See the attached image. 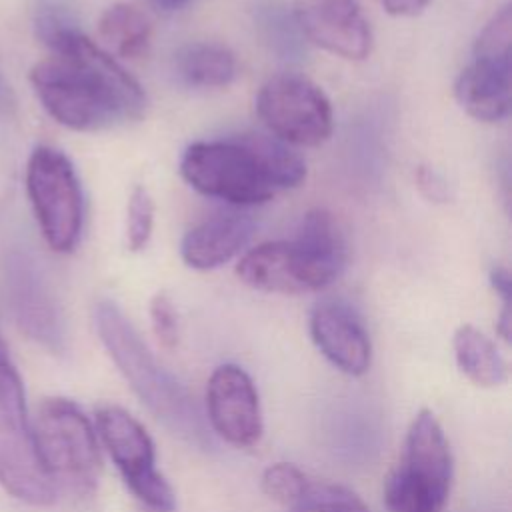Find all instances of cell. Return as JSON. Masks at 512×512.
Here are the masks:
<instances>
[{
	"label": "cell",
	"mask_w": 512,
	"mask_h": 512,
	"mask_svg": "<svg viewBox=\"0 0 512 512\" xmlns=\"http://www.w3.org/2000/svg\"><path fill=\"white\" fill-rule=\"evenodd\" d=\"M286 508L288 512H370L352 490L310 478L300 496Z\"/></svg>",
	"instance_id": "21"
},
{
	"label": "cell",
	"mask_w": 512,
	"mask_h": 512,
	"mask_svg": "<svg viewBox=\"0 0 512 512\" xmlns=\"http://www.w3.org/2000/svg\"><path fill=\"white\" fill-rule=\"evenodd\" d=\"M454 96L460 108L480 122H500L512 104V58H478L458 74Z\"/></svg>",
	"instance_id": "15"
},
{
	"label": "cell",
	"mask_w": 512,
	"mask_h": 512,
	"mask_svg": "<svg viewBox=\"0 0 512 512\" xmlns=\"http://www.w3.org/2000/svg\"><path fill=\"white\" fill-rule=\"evenodd\" d=\"M96 430L132 494L150 510L172 512L174 490L156 468V450L146 428L124 408L104 404L96 410Z\"/></svg>",
	"instance_id": "10"
},
{
	"label": "cell",
	"mask_w": 512,
	"mask_h": 512,
	"mask_svg": "<svg viewBox=\"0 0 512 512\" xmlns=\"http://www.w3.org/2000/svg\"><path fill=\"white\" fill-rule=\"evenodd\" d=\"M0 484L18 500L48 506L56 488L42 464L30 426L24 386L0 338Z\"/></svg>",
	"instance_id": "7"
},
{
	"label": "cell",
	"mask_w": 512,
	"mask_h": 512,
	"mask_svg": "<svg viewBox=\"0 0 512 512\" xmlns=\"http://www.w3.org/2000/svg\"><path fill=\"white\" fill-rule=\"evenodd\" d=\"M98 34L106 44L108 54L120 58H140L148 52L152 28L144 12L132 4H112L98 20Z\"/></svg>",
	"instance_id": "19"
},
{
	"label": "cell",
	"mask_w": 512,
	"mask_h": 512,
	"mask_svg": "<svg viewBox=\"0 0 512 512\" xmlns=\"http://www.w3.org/2000/svg\"><path fill=\"white\" fill-rule=\"evenodd\" d=\"M30 70V84L44 110L76 132H96L142 118L146 94L118 60L86 38L68 32Z\"/></svg>",
	"instance_id": "1"
},
{
	"label": "cell",
	"mask_w": 512,
	"mask_h": 512,
	"mask_svg": "<svg viewBox=\"0 0 512 512\" xmlns=\"http://www.w3.org/2000/svg\"><path fill=\"white\" fill-rule=\"evenodd\" d=\"M310 336L320 354L340 372L362 376L370 368V336L348 302L338 298L320 300L310 312Z\"/></svg>",
	"instance_id": "14"
},
{
	"label": "cell",
	"mask_w": 512,
	"mask_h": 512,
	"mask_svg": "<svg viewBox=\"0 0 512 512\" xmlns=\"http://www.w3.org/2000/svg\"><path fill=\"white\" fill-rule=\"evenodd\" d=\"M256 114L284 144L318 146L330 138L334 114L324 90L296 72L268 78L256 94Z\"/></svg>",
	"instance_id": "9"
},
{
	"label": "cell",
	"mask_w": 512,
	"mask_h": 512,
	"mask_svg": "<svg viewBox=\"0 0 512 512\" xmlns=\"http://www.w3.org/2000/svg\"><path fill=\"white\" fill-rule=\"evenodd\" d=\"M306 482H308V476L300 468L288 462L270 464L262 472V480H260L264 494L284 506L292 504L300 496Z\"/></svg>",
	"instance_id": "24"
},
{
	"label": "cell",
	"mask_w": 512,
	"mask_h": 512,
	"mask_svg": "<svg viewBox=\"0 0 512 512\" xmlns=\"http://www.w3.org/2000/svg\"><path fill=\"white\" fill-rule=\"evenodd\" d=\"M292 16L302 38L334 56L364 60L372 30L356 0H296Z\"/></svg>",
	"instance_id": "13"
},
{
	"label": "cell",
	"mask_w": 512,
	"mask_h": 512,
	"mask_svg": "<svg viewBox=\"0 0 512 512\" xmlns=\"http://www.w3.org/2000/svg\"><path fill=\"white\" fill-rule=\"evenodd\" d=\"M36 446L54 484L76 498H90L100 482V452L88 416L68 398H46L38 408Z\"/></svg>",
	"instance_id": "6"
},
{
	"label": "cell",
	"mask_w": 512,
	"mask_h": 512,
	"mask_svg": "<svg viewBox=\"0 0 512 512\" xmlns=\"http://www.w3.org/2000/svg\"><path fill=\"white\" fill-rule=\"evenodd\" d=\"M34 28L36 36L42 40L48 50H52L68 32L76 28L72 16L62 8L60 4L54 2H44L38 6L36 16H34Z\"/></svg>",
	"instance_id": "25"
},
{
	"label": "cell",
	"mask_w": 512,
	"mask_h": 512,
	"mask_svg": "<svg viewBox=\"0 0 512 512\" xmlns=\"http://www.w3.org/2000/svg\"><path fill=\"white\" fill-rule=\"evenodd\" d=\"M96 332L140 402L174 436L200 450L214 446L208 424L190 392L158 364L124 312L110 300L94 306Z\"/></svg>",
	"instance_id": "4"
},
{
	"label": "cell",
	"mask_w": 512,
	"mask_h": 512,
	"mask_svg": "<svg viewBox=\"0 0 512 512\" xmlns=\"http://www.w3.org/2000/svg\"><path fill=\"white\" fill-rule=\"evenodd\" d=\"M254 234L246 214H216L190 228L180 242V256L194 270H214L244 252Z\"/></svg>",
	"instance_id": "16"
},
{
	"label": "cell",
	"mask_w": 512,
	"mask_h": 512,
	"mask_svg": "<svg viewBox=\"0 0 512 512\" xmlns=\"http://www.w3.org/2000/svg\"><path fill=\"white\" fill-rule=\"evenodd\" d=\"M490 284L494 288V292L500 296L502 300V310H510V298H512V278L508 268L504 266H494L490 270Z\"/></svg>",
	"instance_id": "28"
},
{
	"label": "cell",
	"mask_w": 512,
	"mask_h": 512,
	"mask_svg": "<svg viewBox=\"0 0 512 512\" xmlns=\"http://www.w3.org/2000/svg\"><path fill=\"white\" fill-rule=\"evenodd\" d=\"M454 358L460 372L474 384L492 388L500 386L508 378L506 362L496 344L472 324L456 328L452 338Z\"/></svg>",
	"instance_id": "18"
},
{
	"label": "cell",
	"mask_w": 512,
	"mask_h": 512,
	"mask_svg": "<svg viewBox=\"0 0 512 512\" xmlns=\"http://www.w3.org/2000/svg\"><path fill=\"white\" fill-rule=\"evenodd\" d=\"M206 424L236 448L258 444L264 424L258 390L238 364L218 366L206 386Z\"/></svg>",
	"instance_id": "12"
},
{
	"label": "cell",
	"mask_w": 512,
	"mask_h": 512,
	"mask_svg": "<svg viewBox=\"0 0 512 512\" xmlns=\"http://www.w3.org/2000/svg\"><path fill=\"white\" fill-rule=\"evenodd\" d=\"M348 246L332 212L314 208L302 216L292 240H274L244 250L238 278L260 292L306 294L330 286L344 270Z\"/></svg>",
	"instance_id": "3"
},
{
	"label": "cell",
	"mask_w": 512,
	"mask_h": 512,
	"mask_svg": "<svg viewBox=\"0 0 512 512\" xmlns=\"http://www.w3.org/2000/svg\"><path fill=\"white\" fill-rule=\"evenodd\" d=\"M26 192L46 244L60 254L72 252L82 236L84 196L66 154L38 146L26 164Z\"/></svg>",
	"instance_id": "8"
},
{
	"label": "cell",
	"mask_w": 512,
	"mask_h": 512,
	"mask_svg": "<svg viewBox=\"0 0 512 512\" xmlns=\"http://www.w3.org/2000/svg\"><path fill=\"white\" fill-rule=\"evenodd\" d=\"M478 58H512V6H502L480 30L474 42Z\"/></svg>",
	"instance_id": "23"
},
{
	"label": "cell",
	"mask_w": 512,
	"mask_h": 512,
	"mask_svg": "<svg viewBox=\"0 0 512 512\" xmlns=\"http://www.w3.org/2000/svg\"><path fill=\"white\" fill-rule=\"evenodd\" d=\"M156 8L160 10H166V12H174V10H180L184 8L190 0H150Z\"/></svg>",
	"instance_id": "30"
},
{
	"label": "cell",
	"mask_w": 512,
	"mask_h": 512,
	"mask_svg": "<svg viewBox=\"0 0 512 512\" xmlns=\"http://www.w3.org/2000/svg\"><path fill=\"white\" fill-rule=\"evenodd\" d=\"M452 486V452L438 418L420 410L406 434L398 466L384 484L390 512H442Z\"/></svg>",
	"instance_id": "5"
},
{
	"label": "cell",
	"mask_w": 512,
	"mask_h": 512,
	"mask_svg": "<svg viewBox=\"0 0 512 512\" xmlns=\"http://www.w3.org/2000/svg\"><path fill=\"white\" fill-rule=\"evenodd\" d=\"M144 512V510H142ZM146 512H158V510H150V508H146Z\"/></svg>",
	"instance_id": "31"
},
{
	"label": "cell",
	"mask_w": 512,
	"mask_h": 512,
	"mask_svg": "<svg viewBox=\"0 0 512 512\" xmlns=\"http://www.w3.org/2000/svg\"><path fill=\"white\" fill-rule=\"evenodd\" d=\"M254 24L272 54L282 60H300L304 54V38L296 26L292 12L278 2L258 4Z\"/></svg>",
	"instance_id": "20"
},
{
	"label": "cell",
	"mask_w": 512,
	"mask_h": 512,
	"mask_svg": "<svg viewBox=\"0 0 512 512\" xmlns=\"http://www.w3.org/2000/svg\"><path fill=\"white\" fill-rule=\"evenodd\" d=\"M2 270L8 304L20 330L50 352H64L62 312L36 254L26 244L12 242L4 248Z\"/></svg>",
	"instance_id": "11"
},
{
	"label": "cell",
	"mask_w": 512,
	"mask_h": 512,
	"mask_svg": "<svg viewBox=\"0 0 512 512\" xmlns=\"http://www.w3.org/2000/svg\"><path fill=\"white\" fill-rule=\"evenodd\" d=\"M174 74L192 88H224L236 78V58L218 42H190L176 50Z\"/></svg>",
	"instance_id": "17"
},
{
	"label": "cell",
	"mask_w": 512,
	"mask_h": 512,
	"mask_svg": "<svg viewBox=\"0 0 512 512\" xmlns=\"http://www.w3.org/2000/svg\"><path fill=\"white\" fill-rule=\"evenodd\" d=\"M180 176L200 194L234 206L268 202L306 178L304 160L266 134L192 142L180 156Z\"/></svg>",
	"instance_id": "2"
},
{
	"label": "cell",
	"mask_w": 512,
	"mask_h": 512,
	"mask_svg": "<svg viewBox=\"0 0 512 512\" xmlns=\"http://www.w3.org/2000/svg\"><path fill=\"white\" fill-rule=\"evenodd\" d=\"M416 188L420 194L434 204H446L452 198V190L448 180L430 166H418L416 168Z\"/></svg>",
	"instance_id": "27"
},
{
	"label": "cell",
	"mask_w": 512,
	"mask_h": 512,
	"mask_svg": "<svg viewBox=\"0 0 512 512\" xmlns=\"http://www.w3.org/2000/svg\"><path fill=\"white\" fill-rule=\"evenodd\" d=\"M154 228V200L150 192L136 184L128 196L126 206V246L140 252L148 246Z\"/></svg>",
	"instance_id": "22"
},
{
	"label": "cell",
	"mask_w": 512,
	"mask_h": 512,
	"mask_svg": "<svg viewBox=\"0 0 512 512\" xmlns=\"http://www.w3.org/2000/svg\"><path fill=\"white\" fill-rule=\"evenodd\" d=\"M430 0H380L382 8L390 16H416L420 14Z\"/></svg>",
	"instance_id": "29"
},
{
	"label": "cell",
	"mask_w": 512,
	"mask_h": 512,
	"mask_svg": "<svg viewBox=\"0 0 512 512\" xmlns=\"http://www.w3.org/2000/svg\"><path fill=\"white\" fill-rule=\"evenodd\" d=\"M150 322L160 346L172 350L178 344V316L172 300L164 292H156L150 300Z\"/></svg>",
	"instance_id": "26"
}]
</instances>
